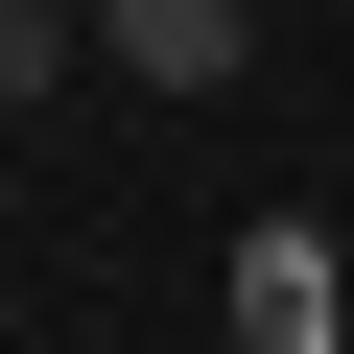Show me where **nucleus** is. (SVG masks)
<instances>
[{
  "label": "nucleus",
  "mask_w": 354,
  "mask_h": 354,
  "mask_svg": "<svg viewBox=\"0 0 354 354\" xmlns=\"http://www.w3.org/2000/svg\"><path fill=\"white\" fill-rule=\"evenodd\" d=\"M213 307H236V354H354V283H330V236H307V213H236Z\"/></svg>",
  "instance_id": "nucleus-1"
},
{
  "label": "nucleus",
  "mask_w": 354,
  "mask_h": 354,
  "mask_svg": "<svg viewBox=\"0 0 354 354\" xmlns=\"http://www.w3.org/2000/svg\"><path fill=\"white\" fill-rule=\"evenodd\" d=\"M95 48H118L142 95H236V48H260V0H95Z\"/></svg>",
  "instance_id": "nucleus-2"
},
{
  "label": "nucleus",
  "mask_w": 354,
  "mask_h": 354,
  "mask_svg": "<svg viewBox=\"0 0 354 354\" xmlns=\"http://www.w3.org/2000/svg\"><path fill=\"white\" fill-rule=\"evenodd\" d=\"M48 71H71V0H0V118H24Z\"/></svg>",
  "instance_id": "nucleus-3"
}]
</instances>
